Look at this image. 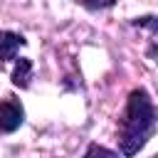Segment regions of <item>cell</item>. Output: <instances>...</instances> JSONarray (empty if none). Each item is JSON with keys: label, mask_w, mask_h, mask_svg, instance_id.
I'll return each mask as SVG.
<instances>
[{"label": "cell", "mask_w": 158, "mask_h": 158, "mask_svg": "<svg viewBox=\"0 0 158 158\" xmlns=\"http://www.w3.org/2000/svg\"><path fill=\"white\" fill-rule=\"evenodd\" d=\"M153 133H156V104L151 94L143 86H138L126 96V106L118 118V128H116L118 153L123 158L138 156V151L146 148Z\"/></svg>", "instance_id": "obj_1"}, {"label": "cell", "mask_w": 158, "mask_h": 158, "mask_svg": "<svg viewBox=\"0 0 158 158\" xmlns=\"http://www.w3.org/2000/svg\"><path fill=\"white\" fill-rule=\"evenodd\" d=\"M25 123V106L15 96H5L0 101V133H15Z\"/></svg>", "instance_id": "obj_2"}, {"label": "cell", "mask_w": 158, "mask_h": 158, "mask_svg": "<svg viewBox=\"0 0 158 158\" xmlns=\"http://www.w3.org/2000/svg\"><path fill=\"white\" fill-rule=\"evenodd\" d=\"M25 44H27V40H25L20 32L0 30V64L17 59V52H20V47H25Z\"/></svg>", "instance_id": "obj_3"}, {"label": "cell", "mask_w": 158, "mask_h": 158, "mask_svg": "<svg viewBox=\"0 0 158 158\" xmlns=\"http://www.w3.org/2000/svg\"><path fill=\"white\" fill-rule=\"evenodd\" d=\"M10 79H12V84L17 89H30V81H32V59L30 57L15 59V67H12Z\"/></svg>", "instance_id": "obj_4"}, {"label": "cell", "mask_w": 158, "mask_h": 158, "mask_svg": "<svg viewBox=\"0 0 158 158\" xmlns=\"http://www.w3.org/2000/svg\"><path fill=\"white\" fill-rule=\"evenodd\" d=\"M81 158H121V153H118V151H114V148L99 146V143H89Z\"/></svg>", "instance_id": "obj_5"}, {"label": "cell", "mask_w": 158, "mask_h": 158, "mask_svg": "<svg viewBox=\"0 0 158 158\" xmlns=\"http://www.w3.org/2000/svg\"><path fill=\"white\" fill-rule=\"evenodd\" d=\"M131 25H136V27H146V30L151 32V37H156V35H158V17H156V15L133 17V20H131Z\"/></svg>", "instance_id": "obj_6"}, {"label": "cell", "mask_w": 158, "mask_h": 158, "mask_svg": "<svg viewBox=\"0 0 158 158\" xmlns=\"http://www.w3.org/2000/svg\"><path fill=\"white\" fill-rule=\"evenodd\" d=\"M74 2H79V5H84L86 10L96 12V10H109V7H114L118 0H74Z\"/></svg>", "instance_id": "obj_7"}]
</instances>
